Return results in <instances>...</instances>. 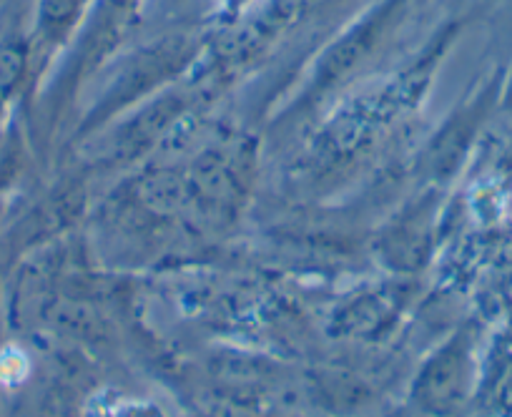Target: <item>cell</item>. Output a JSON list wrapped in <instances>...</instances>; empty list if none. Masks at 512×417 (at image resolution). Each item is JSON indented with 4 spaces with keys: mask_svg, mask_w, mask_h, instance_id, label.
I'll return each mask as SVG.
<instances>
[{
    "mask_svg": "<svg viewBox=\"0 0 512 417\" xmlns=\"http://www.w3.org/2000/svg\"><path fill=\"white\" fill-rule=\"evenodd\" d=\"M21 58L23 56L16 48H0V93L8 91L16 83L18 71H21Z\"/></svg>",
    "mask_w": 512,
    "mask_h": 417,
    "instance_id": "6da1fadb",
    "label": "cell"
}]
</instances>
